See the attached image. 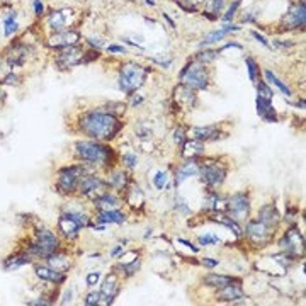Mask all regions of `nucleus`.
<instances>
[{
	"mask_svg": "<svg viewBox=\"0 0 306 306\" xmlns=\"http://www.w3.org/2000/svg\"><path fill=\"white\" fill-rule=\"evenodd\" d=\"M80 131L90 138H94L96 142H109L118 136L119 131L123 130V123L116 118L114 114H111L109 111H89V113L82 114L80 118Z\"/></svg>",
	"mask_w": 306,
	"mask_h": 306,
	"instance_id": "nucleus-1",
	"label": "nucleus"
},
{
	"mask_svg": "<svg viewBox=\"0 0 306 306\" xmlns=\"http://www.w3.org/2000/svg\"><path fill=\"white\" fill-rule=\"evenodd\" d=\"M75 155L78 160L92 165H106V167H109L114 162L113 148L106 147L101 142H77Z\"/></svg>",
	"mask_w": 306,
	"mask_h": 306,
	"instance_id": "nucleus-2",
	"label": "nucleus"
},
{
	"mask_svg": "<svg viewBox=\"0 0 306 306\" xmlns=\"http://www.w3.org/2000/svg\"><path fill=\"white\" fill-rule=\"evenodd\" d=\"M148 77V68L142 67L138 63H125L119 70V89L128 96H133L136 90L147 82Z\"/></svg>",
	"mask_w": 306,
	"mask_h": 306,
	"instance_id": "nucleus-3",
	"label": "nucleus"
},
{
	"mask_svg": "<svg viewBox=\"0 0 306 306\" xmlns=\"http://www.w3.org/2000/svg\"><path fill=\"white\" fill-rule=\"evenodd\" d=\"M60 245V240L53 231L49 230H38L32 245H29V255H34L38 259H48L51 254H55Z\"/></svg>",
	"mask_w": 306,
	"mask_h": 306,
	"instance_id": "nucleus-4",
	"label": "nucleus"
},
{
	"mask_svg": "<svg viewBox=\"0 0 306 306\" xmlns=\"http://www.w3.org/2000/svg\"><path fill=\"white\" fill-rule=\"evenodd\" d=\"M180 82L184 85L191 87L192 90L208 89V84H209L208 70H206V67L202 63L194 60L180 72Z\"/></svg>",
	"mask_w": 306,
	"mask_h": 306,
	"instance_id": "nucleus-5",
	"label": "nucleus"
},
{
	"mask_svg": "<svg viewBox=\"0 0 306 306\" xmlns=\"http://www.w3.org/2000/svg\"><path fill=\"white\" fill-rule=\"evenodd\" d=\"M85 173V163L65 167L58 172L56 189L60 194H73L78 189V182Z\"/></svg>",
	"mask_w": 306,
	"mask_h": 306,
	"instance_id": "nucleus-6",
	"label": "nucleus"
},
{
	"mask_svg": "<svg viewBox=\"0 0 306 306\" xmlns=\"http://www.w3.org/2000/svg\"><path fill=\"white\" fill-rule=\"evenodd\" d=\"M279 245H281V249H283L284 255H288L291 260L303 257V254H305V238L298 226H291V228L284 233Z\"/></svg>",
	"mask_w": 306,
	"mask_h": 306,
	"instance_id": "nucleus-7",
	"label": "nucleus"
},
{
	"mask_svg": "<svg viewBox=\"0 0 306 306\" xmlns=\"http://www.w3.org/2000/svg\"><path fill=\"white\" fill-rule=\"evenodd\" d=\"M226 173H228V167L220 162H206L199 165V175L204 185L209 189H218L225 182Z\"/></svg>",
	"mask_w": 306,
	"mask_h": 306,
	"instance_id": "nucleus-8",
	"label": "nucleus"
},
{
	"mask_svg": "<svg viewBox=\"0 0 306 306\" xmlns=\"http://www.w3.org/2000/svg\"><path fill=\"white\" fill-rule=\"evenodd\" d=\"M274 230L276 228H272V226H269V225H266V223L259 221L257 218H255V220L249 221L245 235L254 245L266 247L272 242V238H274V233H276Z\"/></svg>",
	"mask_w": 306,
	"mask_h": 306,
	"instance_id": "nucleus-9",
	"label": "nucleus"
},
{
	"mask_svg": "<svg viewBox=\"0 0 306 306\" xmlns=\"http://www.w3.org/2000/svg\"><path fill=\"white\" fill-rule=\"evenodd\" d=\"M226 211L230 218L235 221H245L249 220L250 214V197L245 192H237L226 201Z\"/></svg>",
	"mask_w": 306,
	"mask_h": 306,
	"instance_id": "nucleus-10",
	"label": "nucleus"
},
{
	"mask_svg": "<svg viewBox=\"0 0 306 306\" xmlns=\"http://www.w3.org/2000/svg\"><path fill=\"white\" fill-rule=\"evenodd\" d=\"M306 22V3L305 0H298L289 5V9L284 14L281 26L284 29H303Z\"/></svg>",
	"mask_w": 306,
	"mask_h": 306,
	"instance_id": "nucleus-11",
	"label": "nucleus"
},
{
	"mask_svg": "<svg viewBox=\"0 0 306 306\" xmlns=\"http://www.w3.org/2000/svg\"><path fill=\"white\" fill-rule=\"evenodd\" d=\"M82 60H84V49L77 46V44H73V46H68V48H61V51L55 58V63L58 68L67 70L80 65Z\"/></svg>",
	"mask_w": 306,
	"mask_h": 306,
	"instance_id": "nucleus-12",
	"label": "nucleus"
},
{
	"mask_svg": "<svg viewBox=\"0 0 306 306\" xmlns=\"http://www.w3.org/2000/svg\"><path fill=\"white\" fill-rule=\"evenodd\" d=\"M73 17H75V14H73L72 9L53 10L51 14L46 17V24L53 32L65 31V29H68V26H72Z\"/></svg>",
	"mask_w": 306,
	"mask_h": 306,
	"instance_id": "nucleus-13",
	"label": "nucleus"
},
{
	"mask_svg": "<svg viewBox=\"0 0 306 306\" xmlns=\"http://www.w3.org/2000/svg\"><path fill=\"white\" fill-rule=\"evenodd\" d=\"M80 41V34L73 29H65V31H58L53 32L51 36L48 38V46L55 48V49H61V48H68L73 46Z\"/></svg>",
	"mask_w": 306,
	"mask_h": 306,
	"instance_id": "nucleus-14",
	"label": "nucleus"
},
{
	"mask_svg": "<svg viewBox=\"0 0 306 306\" xmlns=\"http://www.w3.org/2000/svg\"><path fill=\"white\" fill-rule=\"evenodd\" d=\"M106 182L97 175H92V173H84L82 175L80 182H78V189L77 191L84 196H94L96 197L97 194L102 192V189L106 187Z\"/></svg>",
	"mask_w": 306,
	"mask_h": 306,
	"instance_id": "nucleus-15",
	"label": "nucleus"
},
{
	"mask_svg": "<svg viewBox=\"0 0 306 306\" xmlns=\"http://www.w3.org/2000/svg\"><path fill=\"white\" fill-rule=\"evenodd\" d=\"M173 99H175V102H177V107H182V109H185V111L192 109L197 102L196 92H194L191 87H187L184 84H180L175 90H173Z\"/></svg>",
	"mask_w": 306,
	"mask_h": 306,
	"instance_id": "nucleus-16",
	"label": "nucleus"
},
{
	"mask_svg": "<svg viewBox=\"0 0 306 306\" xmlns=\"http://www.w3.org/2000/svg\"><path fill=\"white\" fill-rule=\"evenodd\" d=\"M119 291H121V286H119V279L116 274H109L104 281V284H102V289H101V301L102 305H113L114 298L119 295Z\"/></svg>",
	"mask_w": 306,
	"mask_h": 306,
	"instance_id": "nucleus-17",
	"label": "nucleus"
},
{
	"mask_svg": "<svg viewBox=\"0 0 306 306\" xmlns=\"http://www.w3.org/2000/svg\"><path fill=\"white\" fill-rule=\"evenodd\" d=\"M243 288H242V281H233V283L226 284V286H223L218 289L216 293V298L220 301H237V300H242L243 298Z\"/></svg>",
	"mask_w": 306,
	"mask_h": 306,
	"instance_id": "nucleus-18",
	"label": "nucleus"
},
{
	"mask_svg": "<svg viewBox=\"0 0 306 306\" xmlns=\"http://www.w3.org/2000/svg\"><path fill=\"white\" fill-rule=\"evenodd\" d=\"M199 158H187L182 167L177 168L175 172V185H180L184 180H187L189 177H196L199 175Z\"/></svg>",
	"mask_w": 306,
	"mask_h": 306,
	"instance_id": "nucleus-19",
	"label": "nucleus"
},
{
	"mask_svg": "<svg viewBox=\"0 0 306 306\" xmlns=\"http://www.w3.org/2000/svg\"><path fill=\"white\" fill-rule=\"evenodd\" d=\"M58 230H60V233L63 235L65 238L73 240L78 237V233H80V225H78L73 218H70L67 213H63L60 216V220H58Z\"/></svg>",
	"mask_w": 306,
	"mask_h": 306,
	"instance_id": "nucleus-20",
	"label": "nucleus"
},
{
	"mask_svg": "<svg viewBox=\"0 0 306 306\" xmlns=\"http://www.w3.org/2000/svg\"><path fill=\"white\" fill-rule=\"evenodd\" d=\"M255 104H257V114L264 119V121L266 123H278L279 116H278V113H276L274 106H272V101H267V99L257 96Z\"/></svg>",
	"mask_w": 306,
	"mask_h": 306,
	"instance_id": "nucleus-21",
	"label": "nucleus"
},
{
	"mask_svg": "<svg viewBox=\"0 0 306 306\" xmlns=\"http://www.w3.org/2000/svg\"><path fill=\"white\" fill-rule=\"evenodd\" d=\"M36 276L41 278L43 281H48V283H53V284H63L65 279H67L65 272L56 271V269H53L49 266H36Z\"/></svg>",
	"mask_w": 306,
	"mask_h": 306,
	"instance_id": "nucleus-22",
	"label": "nucleus"
},
{
	"mask_svg": "<svg viewBox=\"0 0 306 306\" xmlns=\"http://www.w3.org/2000/svg\"><path fill=\"white\" fill-rule=\"evenodd\" d=\"M94 206L99 211H107V209H118L121 206V201L114 196L113 192H101L94 197Z\"/></svg>",
	"mask_w": 306,
	"mask_h": 306,
	"instance_id": "nucleus-23",
	"label": "nucleus"
},
{
	"mask_svg": "<svg viewBox=\"0 0 306 306\" xmlns=\"http://www.w3.org/2000/svg\"><path fill=\"white\" fill-rule=\"evenodd\" d=\"M237 31H240V26H237V24H226V26H223L220 29H216V31L206 34L201 41V46H208V44L218 43V41H221L226 34H230V32H237Z\"/></svg>",
	"mask_w": 306,
	"mask_h": 306,
	"instance_id": "nucleus-24",
	"label": "nucleus"
},
{
	"mask_svg": "<svg viewBox=\"0 0 306 306\" xmlns=\"http://www.w3.org/2000/svg\"><path fill=\"white\" fill-rule=\"evenodd\" d=\"M257 220L266 223V225H269V226H272V228H278V225L281 221V216H279L278 209L274 208V204H266V206L260 208Z\"/></svg>",
	"mask_w": 306,
	"mask_h": 306,
	"instance_id": "nucleus-25",
	"label": "nucleus"
},
{
	"mask_svg": "<svg viewBox=\"0 0 306 306\" xmlns=\"http://www.w3.org/2000/svg\"><path fill=\"white\" fill-rule=\"evenodd\" d=\"M220 130L218 126H199V128H192L191 131V138L197 140V142H213L218 138Z\"/></svg>",
	"mask_w": 306,
	"mask_h": 306,
	"instance_id": "nucleus-26",
	"label": "nucleus"
},
{
	"mask_svg": "<svg viewBox=\"0 0 306 306\" xmlns=\"http://www.w3.org/2000/svg\"><path fill=\"white\" fill-rule=\"evenodd\" d=\"M202 153H204V145H202V142H197V140L191 138L182 143V155L185 158H199Z\"/></svg>",
	"mask_w": 306,
	"mask_h": 306,
	"instance_id": "nucleus-27",
	"label": "nucleus"
},
{
	"mask_svg": "<svg viewBox=\"0 0 306 306\" xmlns=\"http://www.w3.org/2000/svg\"><path fill=\"white\" fill-rule=\"evenodd\" d=\"M126 202L131 208H142L145 204V194L138 185L131 184L126 187Z\"/></svg>",
	"mask_w": 306,
	"mask_h": 306,
	"instance_id": "nucleus-28",
	"label": "nucleus"
},
{
	"mask_svg": "<svg viewBox=\"0 0 306 306\" xmlns=\"http://www.w3.org/2000/svg\"><path fill=\"white\" fill-rule=\"evenodd\" d=\"M31 262V255H29V252H19V254H14L10 255V257L5 259V262H3V269L5 271H12V269H19L22 266H26V264Z\"/></svg>",
	"mask_w": 306,
	"mask_h": 306,
	"instance_id": "nucleus-29",
	"label": "nucleus"
},
{
	"mask_svg": "<svg viewBox=\"0 0 306 306\" xmlns=\"http://www.w3.org/2000/svg\"><path fill=\"white\" fill-rule=\"evenodd\" d=\"M96 220L99 223H102V225H107V223H118V225H121V223L126 221V216L123 213H119L118 209H107V211H99Z\"/></svg>",
	"mask_w": 306,
	"mask_h": 306,
	"instance_id": "nucleus-30",
	"label": "nucleus"
},
{
	"mask_svg": "<svg viewBox=\"0 0 306 306\" xmlns=\"http://www.w3.org/2000/svg\"><path fill=\"white\" fill-rule=\"evenodd\" d=\"M107 187H113L116 191H123L128 187V175L123 170H114L109 173V179H107Z\"/></svg>",
	"mask_w": 306,
	"mask_h": 306,
	"instance_id": "nucleus-31",
	"label": "nucleus"
},
{
	"mask_svg": "<svg viewBox=\"0 0 306 306\" xmlns=\"http://www.w3.org/2000/svg\"><path fill=\"white\" fill-rule=\"evenodd\" d=\"M48 266L56 269V271L65 272V271H68V267H70V259L65 254H58V250H56L55 254H51L48 257Z\"/></svg>",
	"mask_w": 306,
	"mask_h": 306,
	"instance_id": "nucleus-32",
	"label": "nucleus"
},
{
	"mask_svg": "<svg viewBox=\"0 0 306 306\" xmlns=\"http://www.w3.org/2000/svg\"><path fill=\"white\" fill-rule=\"evenodd\" d=\"M211 220H213V221H216V223H221V225H225L226 228L233 230V233L237 235V237H242V235H243V230L238 226V221H235L233 218L226 216V214H223V213L213 214V216H211Z\"/></svg>",
	"mask_w": 306,
	"mask_h": 306,
	"instance_id": "nucleus-33",
	"label": "nucleus"
},
{
	"mask_svg": "<svg viewBox=\"0 0 306 306\" xmlns=\"http://www.w3.org/2000/svg\"><path fill=\"white\" fill-rule=\"evenodd\" d=\"M233 281H240L237 278H231V276H218V274H209L204 278V284H208L209 288H216L220 289L226 284L233 283Z\"/></svg>",
	"mask_w": 306,
	"mask_h": 306,
	"instance_id": "nucleus-34",
	"label": "nucleus"
},
{
	"mask_svg": "<svg viewBox=\"0 0 306 306\" xmlns=\"http://www.w3.org/2000/svg\"><path fill=\"white\" fill-rule=\"evenodd\" d=\"M226 0H206L204 3V10H202V15H206L208 17L209 14H214V17H218V14L223 10V7H225Z\"/></svg>",
	"mask_w": 306,
	"mask_h": 306,
	"instance_id": "nucleus-35",
	"label": "nucleus"
},
{
	"mask_svg": "<svg viewBox=\"0 0 306 306\" xmlns=\"http://www.w3.org/2000/svg\"><path fill=\"white\" fill-rule=\"evenodd\" d=\"M264 75H266V78H267L269 84H272V85L278 87V89H279L281 92H283L286 97H291V89H289V87H288L286 84H284L283 80H279V78L276 77L274 73L271 72V70H264Z\"/></svg>",
	"mask_w": 306,
	"mask_h": 306,
	"instance_id": "nucleus-36",
	"label": "nucleus"
},
{
	"mask_svg": "<svg viewBox=\"0 0 306 306\" xmlns=\"http://www.w3.org/2000/svg\"><path fill=\"white\" fill-rule=\"evenodd\" d=\"M3 32H5V36H12L15 31H17L19 24H17V14L15 12H9V14L3 17Z\"/></svg>",
	"mask_w": 306,
	"mask_h": 306,
	"instance_id": "nucleus-37",
	"label": "nucleus"
},
{
	"mask_svg": "<svg viewBox=\"0 0 306 306\" xmlns=\"http://www.w3.org/2000/svg\"><path fill=\"white\" fill-rule=\"evenodd\" d=\"M177 3L187 12H197L201 5H204L206 0H175Z\"/></svg>",
	"mask_w": 306,
	"mask_h": 306,
	"instance_id": "nucleus-38",
	"label": "nucleus"
},
{
	"mask_svg": "<svg viewBox=\"0 0 306 306\" xmlns=\"http://www.w3.org/2000/svg\"><path fill=\"white\" fill-rule=\"evenodd\" d=\"M245 63H247V68H249L250 80L254 82V84H257V80H259V63L254 60V58H250V56L245 58Z\"/></svg>",
	"mask_w": 306,
	"mask_h": 306,
	"instance_id": "nucleus-39",
	"label": "nucleus"
},
{
	"mask_svg": "<svg viewBox=\"0 0 306 306\" xmlns=\"http://www.w3.org/2000/svg\"><path fill=\"white\" fill-rule=\"evenodd\" d=\"M257 96L267 99V101H272V99H274V92H272V89L269 87L267 82H260L259 80V84H257Z\"/></svg>",
	"mask_w": 306,
	"mask_h": 306,
	"instance_id": "nucleus-40",
	"label": "nucleus"
},
{
	"mask_svg": "<svg viewBox=\"0 0 306 306\" xmlns=\"http://www.w3.org/2000/svg\"><path fill=\"white\" fill-rule=\"evenodd\" d=\"M167 182H168V173L163 170H158L155 173V177H153V185L156 189H163L167 185Z\"/></svg>",
	"mask_w": 306,
	"mask_h": 306,
	"instance_id": "nucleus-41",
	"label": "nucleus"
},
{
	"mask_svg": "<svg viewBox=\"0 0 306 306\" xmlns=\"http://www.w3.org/2000/svg\"><path fill=\"white\" fill-rule=\"evenodd\" d=\"M197 242H199V245L202 247H208V245H214V243H220L221 240L220 237H216V235H213V233H206V235H201Z\"/></svg>",
	"mask_w": 306,
	"mask_h": 306,
	"instance_id": "nucleus-42",
	"label": "nucleus"
},
{
	"mask_svg": "<svg viewBox=\"0 0 306 306\" xmlns=\"http://www.w3.org/2000/svg\"><path fill=\"white\" fill-rule=\"evenodd\" d=\"M216 55H218V51H201V53H197L196 61L206 65V63H209V61H213L214 58H216Z\"/></svg>",
	"mask_w": 306,
	"mask_h": 306,
	"instance_id": "nucleus-43",
	"label": "nucleus"
},
{
	"mask_svg": "<svg viewBox=\"0 0 306 306\" xmlns=\"http://www.w3.org/2000/svg\"><path fill=\"white\" fill-rule=\"evenodd\" d=\"M240 2H242V0H233V3H231V5L228 7V10H226V14L223 15V20L228 22V20H231L235 17V12H237V9L240 7Z\"/></svg>",
	"mask_w": 306,
	"mask_h": 306,
	"instance_id": "nucleus-44",
	"label": "nucleus"
},
{
	"mask_svg": "<svg viewBox=\"0 0 306 306\" xmlns=\"http://www.w3.org/2000/svg\"><path fill=\"white\" fill-rule=\"evenodd\" d=\"M123 162H125L126 167L135 168L136 165H138V156H136L135 153H125V155H123Z\"/></svg>",
	"mask_w": 306,
	"mask_h": 306,
	"instance_id": "nucleus-45",
	"label": "nucleus"
},
{
	"mask_svg": "<svg viewBox=\"0 0 306 306\" xmlns=\"http://www.w3.org/2000/svg\"><path fill=\"white\" fill-rule=\"evenodd\" d=\"M101 303V293H90L89 296L85 298V305L87 306H94Z\"/></svg>",
	"mask_w": 306,
	"mask_h": 306,
	"instance_id": "nucleus-46",
	"label": "nucleus"
},
{
	"mask_svg": "<svg viewBox=\"0 0 306 306\" xmlns=\"http://www.w3.org/2000/svg\"><path fill=\"white\" fill-rule=\"evenodd\" d=\"M173 142H175L177 145H182L185 142V131L182 130V128H179V130L173 131Z\"/></svg>",
	"mask_w": 306,
	"mask_h": 306,
	"instance_id": "nucleus-47",
	"label": "nucleus"
},
{
	"mask_svg": "<svg viewBox=\"0 0 306 306\" xmlns=\"http://www.w3.org/2000/svg\"><path fill=\"white\" fill-rule=\"evenodd\" d=\"M99 279H101V272H90V274L87 276V284H89V286H96L99 283Z\"/></svg>",
	"mask_w": 306,
	"mask_h": 306,
	"instance_id": "nucleus-48",
	"label": "nucleus"
},
{
	"mask_svg": "<svg viewBox=\"0 0 306 306\" xmlns=\"http://www.w3.org/2000/svg\"><path fill=\"white\" fill-rule=\"evenodd\" d=\"M32 7H34V14L38 15V17H41V15L44 14V5L41 0H34V2H32Z\"/></svg>",
	"mask_w": 306,
	"mask_h": 306,
	"instance_id": "nucleus-49",
	"label": "nucleus"
},
{
	"mask_svg": "<svg viewBox=\"0 0 306 306\" xmlns=\"http://www.w3.org/2000/svg\"><path fill=\"white\" fill-rule=\"evenodd\" d=\"M19 77L17 75H14V73H9V75H7L5 78H3V84H7V85H17L19 84Z\"/></svg>",
	"mask_w": 306,
	"mask_h": 306,
	"instance_id": "nucleus-50",
	"label": "nucleus"
},
{
	"mask_svg": "<svg viewBox=\"0 0 306 306\" xmlns=\"http://www.w3.org/2000/svg\"><path fill=\"white\" fill-rule=\"evenodd\" d=\"M107 51H109V53H119V55H126V48L125 46H118V44H111V46H107Z\"/></svg>",
	"mask_w": 306,
	"mask_h": 306,
	"instance_id": "nucleus-51",
	"label": "nucleus"
},
{
	"mask_svg": "<svg viewBox=\"0 0 306 306\" xmlns=\"http://www.w3.org/2000/svg\"><path fill=\"white\" fill-rule=\"evenodd\" d=\"M252 36H254V38L257 39L260 44H264V46H266V48H271V44H269V41H267L266 38H264L262 34H259L257 31H252Z\"/></svg>",
	"mask_w": 306,
	"mask_h": 306,
	"instance_id": "nucleus-52",
	"label": "nucleus"
},
{
	"mask_svg": "<svg viewBox=\"0 0 306 306\" xmlns=\"http://www.w3.org/2000/svg\"><path fill=\"white\" fill-rule=\"evenodd\" d=\"M89 44H90V46L101 48L102 46V41L99 39V38H94V36H90V38H89Z\"/></svg>",
	"mask_w": 306,
	"mask_h": 306,
	"instance_id": "nucleus-53",
	"label": "nucleus"
},
{
	"mask_svg": "<svg viewBox=\"0 0 306 306\" xmlns=\"http://www.w3.org/2000/svg\"><path fill=\"white\" fill-rule=\"evenodd\" d=\"M202 264L206 267H216L218 266V260H211V259H202Z\"/></svg>",
	"mask_w": 306,
	"mask_h": 306,
	"instance_id": "nucleus-54",
	"label": "nucleus"
},
{
	"mask_svg": "<svg viewBox=\"0 0 306 306\" xmlns=\"http://www.w3.org/2000/svg\"><path fill=\"white\" fill-rule=\"evenodd\" d=\"M70 298H72V289H68V291L65 293L63 300H61V305H67V303H70Z\"/></svg>",
	"mask_w": 306,
	"mask_h": 306,
	"instance_id": "nucleus-55",
	"label": "nucleus"
},
{
	"mask_svg": "<svg viewBox=\"0 0 306 306\" xmlns=\"http://www.w3.org/2000/svg\"><path fill=\"white\" fill-rule=\"evenodd\" d=\"M179 242H180V243H184V245H185V247H189V249H192L194 252H197V247H194L192 243H189V242H187V240H182V238H180Z\"/></svg>",
	"mask_w": 306,
	"mask_h": 306,
	"instance_id": "nucleus-56",
	"label": "nucleus"
},
{
	"mask_svg": "<svg viewBox=\"0 0 306 306\" xmlns=\"http://www.w3.org/2000/svg\"><path fill=\"white\" fill-rule=\"evenodd\" d=\"M0 2H12V0H0Z\"/></svg>",
	"mask_w": 306,
	"mask_h": 306,
	"instance_id": "nucleus-57",
	"label": "nucleus"
}]
</instances>
